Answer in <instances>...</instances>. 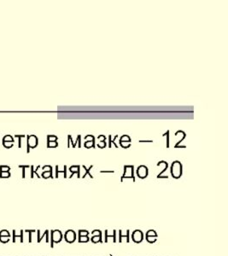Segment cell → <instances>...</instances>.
I'll use <instances>...</instances> for the list:
<instances>
[{
	"label": "cell",
	"instance_id": "obj_8",
	"mask_svg": "<svg viewBox=\"0 0 228 256\" xmlns=\"http://www.w3.org/2000/svg\"><path fill=\"white\" fill-rule=\"evenodd\" d=\"M113 236L112 235H108V230H106V242H108V238H113V242H116V230H113Z\"/></svg>",
	"mask_w": 228,
	"mask_h": 256
},
{
	"label": "cell",
	"instance_id": "obj_17",
	"mask_svg": "<svg viewBox=\"0 0 228 256\" xmlns=\"http://www.w3.org/2000/svg\"><path fill=\"white\" fill-rule=\"evenodd\" d=\"M101 172H110V174H112V172H114V171H101Z\"/></svg>",
	"mask_w": 228,
	"mask_h": 256
},
{
	"label": "cell",
	"instance_id": "obj_4",
	"mask_svg": "<svg viewBox=\"0 0 228 256\" xmlns=\"http://www.w3.org/2000/svg\"><path fill=\"white\" fill-rule=\"evenodd\" d=\"M64 238L68 244H73L76 240V233L73 230H67L65 233Z\"/></svg>",
	"mask_w": 228,
	"mask_h": 256
},
{
	"label": "cell",
	"instance_id": "obj_7",
	"mask_svg": "<svg viewBox=\"0 0 228 256\" xmlns=\"http://www.w3.org/2000/svg\"><path fill=\"white\" fill-rule=\"evenodd\" d=\"M119 233H120V236H119V242H122V238H126V242H129V234H130V230H126V235H122V230H119Z\"/></svg>",
	"mask_w": 228,
	"mask_h": 256
},
{
	"label": "cell",
	"instance_id": "obj_12",
	"mask_svg": "<svg viewBox=\"0 0 228 256\" xmlns=\"http://www.w3.org/2000/svg\"><path fill=\"white\" fill-rule=\"evenodd\" d=\"M89 241H90V238H89V236H80V238H79L80 244H83V242H88Z\"/></svg>",
	"mask_w": 228,
	"mask_h": 256
},
{
	"label": "cell",
	"instance_id": "obj_14",
	"mask_svg": "<svg viewBox=\"0 0 228 256\" xmlns=\"http://www.w3.org/2000/svg\"><path fill=\"white\" fill-rule=\"evenodd\" d=\"M85 236H89V232L85 230H79V238Z\"/></svg>",
	"mask_w": 228,
	"mask_h": 256
},
{
	"label": "cell",
	"instance_id": "obj_2",
	"mask_svg": "<svg viewBox=\"0 0 228 256\" xmlns=\"http://www.w3.org/2000/svg\"><path fill=\"white\" fill-rule=\"evenodd\" d=\"M124 178H132L134 182L135 181L134 175V166H124V174L122 177V181Z\"/></svg>",
	"mask_w": 228,
	"mask_h": 256
},
{
	"label": "cell",
	"instance_id": "obj_18",
	"mask_svg": "<svg viewBox=\"0 0 228 256\" xmlns=\"http://www.w3.org/2000/svg\"><path fill=\"white\" fill-rule=\"evenodd\" d=\"M110 256H112V254H110Z\"/></svg>",
	"mask_w": 228,
	"mask_h": 256
},
{
	"label": "cell",
	"instance_id": "obj_3",
	"mask_svg": "<svg viewBox=\"0 0 228 256\" xmlns=\"http://www.w3.org/2000/svg\"><path fill=\"white\" fill-rule=\"evenodd\" d=\"M132 241L135 244H140L144 240V233L140 230H135L132 234Z\"/></svg>",
	"mask_w": 228,
	"mask_h": 256
},
{
	"label": "cell",
	"instance_id": "obj_6",
	"mask_svg": "<svg viewBox=\"0 0 228 256\" xmlns=\"http://www.w3.org/2000/svg\"><path fill=\"white\" fill-rule=\"evenodd\" d=\"M62 239V234L60 230H52V240L54 242H59Z\"/></svg>",
	"mask_w": 228,
	"mask_h": 256
},
{
	"label": "cell",
	"instance_id": "obj_16",
	"mask_svg": "<svg viewBox=\"0 0 228 256\" xmlns=\"http://www.w3.org/2000/svg\"><path fill=\"white\" fill-rule=\"evenodd\" d=\"M85 146L86 148H91V147H94V142H88V143H86Z\"/></svg>",
	"mask_w": 228,
	"mask_h": 256
},
{
	"label": "cell",
	"instance_id": "obj_13",
	"mask_svg": "<svg viewBox=\"0 0 228 256\" xmlns=\"http://www.w3.org/2000/svg\"><path fill=\"white\" fill-rule=\"evenodd\" d=\"M146 238L147 242H149V244H154L156 242V239L158 238H153V236H146Z\"/></svg>",
	"mask_w": 228,
	"mask_h": 256
},
{
	"label": "cell",
	"instance_id": "obj_5",
	"mask_svg": "<svg viewBox=\"0 0 228 256\" xmlns=\"http://www.w3.org/2000/svg\"><path fill=\"white\" fill-rule=\"evenodd\" d=\"M138 177L140 178H146L148 176V168L146 166H138L137 170Z\"/></svg>",
	"mask_w": 228,
	"mask_h": 256
},
{
	"label": "cell",
	"instance_id": "obj_10",
	"mask_svg": "<svg viewBox=\"0 0 228 256\" xmlns=\"http://www.w3.org/2000/svg\"><path fill=\"white\" fill-rule=\"evenodd\" d=\"M71 172H73L74 174L76 172V174H78V178H80V166H71L70 168Z\"/></svg>",
	"mask_w": 228,
	"mask_h": 256
},
{
	"label": "cell",
	"instance_id": "obj_9",
	"mask_svg": "<svg viewBox=\"0 0 228 256\" xmlns=\"http://www.w3.org/2000/svg\"><path fill=\"white\" fill-rule=\"evenodd\" d=\"M91 241L94 244H102V238L98 236H92Z\"/></svg>",
	"mask_w": 228,
	"mask_h": 256
},
{
	"label": "cell",
	"instance_id": "obj_1",
	"mask_svg": "<svg viewBox=\"0 0 228 256\" xmlns=\"http://www.w3.org/2000/svg\"><path fill=\"white\" fill-rule=\"evenodd\" d=\"M171 174L174 178L182 177V165L178 160H176L174 162L172 163V166H171Z\"/></svg>",
	"mask_w": 228,
	"mask_h": 256
},
{
	"label": "cell",
	"instance_id": "obj_15",
	"mask_svg": "<svg viewBox=\"0 0 228 256\" xmlns=\"http://www.w3.org/2000/svg\"><path fill=\"white\" fill-rule=\"evenodd\" d=\"M92 236H98L102 238V232L100 230H94L92 232Z\"/></svg>",
	"mask_w": 228,
	"mask_h": 256
},
{
	"label": "cell",
	"instance_id": "obj_11",
	"mask_svg": "<svg viewBox=\"0 0 228 256\" xmlns=\"http://www.w3.org/2000/svg\"><path fill=\"white\" fill-rule=\"evenodd\" d=\"M146 236H153V238H158V233L156 232L155 230H149L147 232Z\"/></svg>",
	"mask_w": 228,
	"mask_h": 256
}]
</instances>
